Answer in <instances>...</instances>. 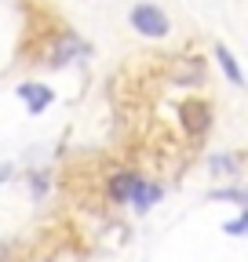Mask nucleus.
<instances>
[{"label":"nucleus","mask_w":248,"mask_h":262,"mask_svg":"<svg viewBox=\"0 0 248 262\" xmlns=\"http://www.w3.org/2000/svg\"><path fill=\"white\" fill-rule=\"evenodd\" d=\"M128 22L135 33H142V37H168V15L157 8V4H150V0H142V4H135L128 11Z\"/></svg>","instance_id":"obj_1"},{"label":"nucleus","mask_w":248,"mask_h":262,"mask_svg":"<svg viewBox=\"0 0 248 262\" xmlns=\"http://www.w3.org/2000/svg\"><path fill=\"white\" fill-rule=\"evenodd\" d=\"M18 95L26 98V106H29V113H33V117H37V113H44V110L51 106V98H55V95H51V88H44V84H22V88H18Z\"/></svg>","instance_id":"obj_2"},{"label":"nucleus","mask_w":248,"mask_h":262,"mask_svg":"<svg viewBox=\"0 0 248 262\" xmlns=\"http://www.w3.org/2000/svg\"><path fill=\"white\" fill-rule=\"evenodd\" d=\"M208 113H212V110H208L204 102H186L182 117H186V127H190V135H204V131H208V124H212Z\"/></svg>","instance_id":"obj_3"},{"label":"nucleus","mask_w":248,"mask_h":262,"mask_svg":"<svg viewBox=\"0 0 248 262\" xmlns=\"http://www.w3.org/2000/svg\"><path fill=\"white\" fill-rule=\"evenodd\" d=\"M161 201V186H153V182H142V179H135V189H132V201L128 204H135L139 211H150L153 204Z\"/></svg>","instance_id":"obj_4"},{"label":"nucleus","mask_w":248,"mask_h":262,"mask_svg":"<svg viewBox=\"0 0 248 262\" xmlns=\"http://www.w3.org/2000/svg\"><path fill=\"white\" fill-rule=\"evenodd\" d=\"M215 58H219V66H223V73L230 77V84H234V88H241V84H244V73H241V66H237V58L230 55V48H226V44H215Z\"/></svg>","instance_id":"obj_5"},{"label":"nucleus","mask_w":248,"mask_h":262,"mask_svg":"<svg viewBox=\"0 0 248 262\" xmlns=\"http://www.w3.org/2000/svg\"><path fill=\"white\" fill-rule=\"evenodd\" d=\"M135 179H139V175H132V171H120V175H113V182H110V196H113L117 204H128V201H132Z\"/></svg>","instance_id":"obj_6"},{"label":"nucleus","mask_w":248,"mask_h":262,"mask_svg":"<svg viewBox=\"0 0 248 262\" xmlns=\"http://www.w3.org/2000/svg\"><path fill=\"white\" fill-rule=\"evenodd\" d=\"M226 233H230V237H241V233H244V215H237L234 222H226Z\"/></svg>","instance_id":"obj_7"},{"label":"nucleus","mask_w":248,"mask_h":262,"mask_svg":"<svg viewBox=\"0 0 248 262\" xmlns=\"http://www.w3.org/2000/svg\"><path fill=\"white\" fill-rule=\"evenodd\" d=\"M4 175H8V171H0V182H4Z\"/></svg>","instance_id":"obj_8"}]
</instances>
